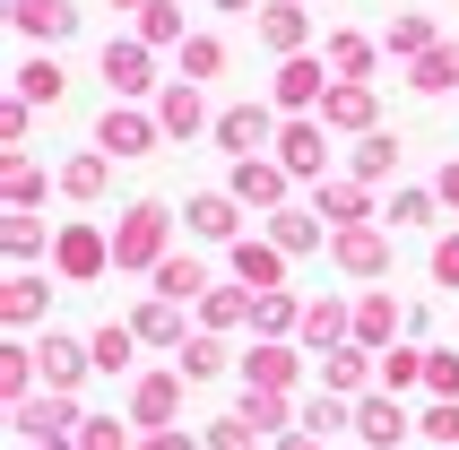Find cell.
<instances>
[{
  "instance_id": "obj_10",
  "label": "cell",
  "mask_w": 459,
  "mask_h": 450,
  "mask_svg": "<svg viewBox=\"0 0 459 450\" xmlns=\"http://www.w3.org/2000/svg\"><path fill=\"white\" fill-rule=\"evenodd\" d=\"M356 442H364V450H416V416H408V399L364 390V399H356Z\"/></svg>"
},
{
  "instance_id": "obj_30",
  "label": "cell",
  "mask_w": 459,
  "mask_h": 450,
  "mask_svg": "<svg viewBox=\"0 0 459 450\" xmlns=\"http://www.w3.org/2000/svg\"><path fill=\"white\" fill-rule=\"evenodd\" d=\"M130 329H139V347H148V355H182V347H191V329H182V303H165V295L139 303V312H130Z\"/></svg>"
},
{
  "instance_id": "obj_59",
  "label": "cell",
  "mask_w": 459,
  "mask_h": 450,
  "mask_svg": "<svg viewBox=\"0 0 459 450\" xmlns=\"http://www.w3.org/2000/svg\"><path fill=\"white\" fill-rule=\"evenodd\" d=\"M304 9H312V0H304Z\"/></svg>"
},
{
  "instance_id": "obj_35",
  "label": "cell",
  "mask_w": 459,
  "mask_h": 450,
  "mask_svg": "<svg viewBox=\"0 0 459 450\" xmlns=\"http://www.w3.org/2000/svg\"><path fill=\"white\" fill-rule=\"evenodd\" d=\"M208 286H217V277H208V260H200V251H174V260L148 277V295H165V303H200Z\"/></svg>"
},
{
  "instance_id": "obj_4",
  "label": "cell",
  "mask_w": 459,
  "mask_h": 450,
  "mask_svg": "<svg viewBox=\"0 0 459 450\" xmlns=\"http://www.w3.org/2000/svg\"><path fill=\"white\" fill-rule=\"evenodd\" d=\"M96 70H104V87H113V104H156V96H165V78H156V52L139 44V35H104Z\"/></svg>"
},
{
  "instance_id": "obj_26",
  "label": "cell",
  "mask_w": 459,
  "mask_h": 450,
  "mask_svg": "<svg viewBox=\"0 0 459 450\" xmlns=\"http://www.w3.org/2000/svg\"><path fill=\"white\" fill-rule=\"evenodd\" d=\"M234 416L260 433V442H286V433H304V399H286V390H243Z\"/></svg>"
},
{
  "instance_id": "obj_51",
  "label": "cell",
  "mask_w": 459,
  "mask_h": 450,
  "mask_svg": "<svg viewBox=\"0 0 459 450\" xmlns=\"http://www.w3.org/2000/svg\"><path fill=\"white\" fill-rule=\"evenodd\" d=\"M200 442H208V450H269V442H260L252 425H243V416H217V425H208Z\"/></svg>"
},
{
  "instance_id": "obj_9",
  "label": "cell",
  "mask_w": 459,
  "mask_h": 450,
  "mask_svg": "<svg viewBox=\"0 0 459 450\" xmlns=\"http://www.w3.org/2000/svg\"><path fill=\"white\" fill-rule=\"evenodd\" d=\"M321 130H330V139H347V148H356V139H373V130H382V87L338 78L330 96H321Z\"/></svg>"
},
{
  "instance_id": "obj_22",
  "label": "cell",
  "mask_w": 459,
  "mask_h": 450,
  "mask_svg": "<svg viewBox=\"0 0 459 450\" xmlns=\"http://www.w3.org/2000/svg\"><path fill=\"white\" fill-rule=\"evenodd\" d=\"M35 364H44V390H70V399H78V381L96 373L87 338H70V329H44V338H35Z\"/></svg>"
},
{
  "instance_id": "obj_52",
  "label": "cell",
  "mask_w": 459,
  "mask_h": 450,
  "mask_svg": "<svg viewBox=\"0 0 459 450\" xmlns=\"http://www.w3.org/2000/svg\"><path fill=\"white\" fill-rule=\"evenodd\" d=\"M26 122H35V104H18V96L0 104V148L9 156H26Z\"/></svg>"
},
{
  "instance_id": "obj_1",
  "label": "cell",
  "mask_w": 459,
  "mask_h": 450,
  "mask_svg": "<svg viewBox=\"0 0 459 450\" xmlns=\"http://www.w3.org/2000/svg\"><path fill=\"white\" fill-rule=\"evenodd\" d=\"M174 208L165 200H130L122 217H113V269L122 277H156L165 260H174Z\"/></svg>"
},
{
  "instance_id": "obj_55",
  "label": "cell",
  "mask_w": 459,
  "mask_h": 450,
  "mask_svg": "<svg viewBox=\"0 0 459 450\" xmlns=\"http://www.w3.org/2000/svg\"><path fill=\"white\" fill-rule=\"evenodd\" d=\"M217 9H226V18H260V9H269V0H217Z\"/></svg>"
},
{
  "instance_id": "obj_28",
  "label": "cell",
  "mask_w": 459,
  "mask_h": 450,
  "mask_svg": "<svg viewBox=\"0 0 459 450\" xmlns=\"http://www.w3.org/2000/svg\"><path fill=\"white\" fill-rule=\"evenodd\" d=\"M174 373L200 390V381H226V373H243V347L234 338H208V329H191V347L174 355Z\"/></svg>"
},
{
  "instance_id": "obj_45",
  "label": "cell",
  "mask_w": 459,
  "mask_h": 450,
  "mask_svg": "<svg viewBox=\"0 0 459 450\" xmlns=\"http://www.w3.org/2000/svg\"><path fill=\"white\" fill-rule=\"evenodd\" d=\"M425 355H434V347H408V338H399V347L382 355V390H390V399H408V390H425Z\"/></svg>"
},
{
  "instance_id": "obj_11",
  "label": "cell",
  "mask_w": 459,
  "mask_h": 450,
  "mask_svg": "<svg viewBox=\"0 0 459 450\" xmlns=\"http://www.w3.org/2000/svg\"><path fill=\"white\" fill-rule=\"evenodd\" d=\"M304 364H312L304 347H286V338H252V347H243V390H286V399H295V390H304Z\"/></svg>"
},
{
  "instance_id": "obj_39",
  "label": "cell",
  "mask_w": 459,
  "mask_h": 450,
  "mask_svg": "<svg viewBox=\"0 0 459 450\" xmlns=\"http://www.w3.org/2000/svg\"><path fill=\"white\" fill-rule=\"evenodd\" d=\"M130 35H139V44H148V52H182V44H191V35H200V26H182V0H148Z\"/></svg>"
},
{
  "instance_id": "obj_2",
  "label": "cell",
  "mask_w": 459,
  "mask_h": 450,
  "mask_svg": "<svg viewBox=\"0 0 459 450\" xmlns=\"http://www.w3.org/2000/svg\"><path fill=\"white\" fill-rule=\"evenodd\" d=\"M52 277H61V286H96V277H113V225H96V217L52 225Z\"/></svg>"
},
{
  "instance_id": "obj_29",
  "label": "cell",
  "mask_w": 459,
  "mask_h": 450,
  "mask_svg": "<svg viewBox=\"0 0 459 450\" xmlns=\"http://www.w3.org/2000/svg\"><path fill=\"white\" fill-rule=\"evenodd\" d=\"M260 234H269V243H278V251H286V260H312V251H330V225L312 217V208H304V200H295V208H278V217L260 225Z\"/></svg>"
},
{
  "instance_id": "obj_44",
  "label": "cell",
  "mask_w": 459,
  "mask_h": 450,
  "mask_svg": "<svg viewBox=\"0 0 459 450\" xmlns=\"http://www.w3.org/2000/svg\"><path fill=\"white\" fill-rule=\"evenodd\" d=\"M408 87H416V96H451V87H459V35H442V44L416 61V70H408Z\"/></svg>"
},
{
  "instance_id": "obj_15",
  "label": "cell",
  "mask_w": 459,
  "mask_h": 450,
  "mask_svg": "<svg viewBox=\"0 0 459 450\" xmlns=\"http://www.w3.org/2000/svg\"><path fill=\"white\" fill-rule=\"evenodd\" d=\"M182 234H191V243H226V251L243 243V208H234V191H226V182L182 200Z\"/></svg>"
},
{
  "instance_id": "obj_38",
  "label": "cell",
  "mask_w": 459,
  "mask_h": 450,
  "mask_svg": "<svg viewBox=\"0 0 459 450\" xmlns=\"http://www.w3.org/2000/svg\"><path fill=\"white\" fill-rule=\"evenodd\" d=\"M390 234H425V225L442 217V200H434V182H390Z\"/></svg>"
},
{
  "instance_id": "obj_27",
  "label": "cell",
  "mask_w": 459,
  "mask_h": 450,
  "mask_svg": "<svg viewBox=\"0 0 459 450\" xmlns=\"http://www.w3.org/2000/svg\"><path fill=\"white\" fill-rule=\"evenodd\" d=\"M44 303H52V277L44 269H9V286H0V321H9V338H26V329L44 321Z\"/></svg>"
},
{
  "instance_id": "obj_58",
  "label": "cell",
  "mask_w": 459,
  "mask_h": 450,
  "mask_svg": "<svg viewBox=\"0 0 459 450\" xmlns=\"http://www.w3.org/2000/svg\"><path fill=\"white\" fill-rule=\"evenodd\" d=\"M26 450H44V442H26Z\"/></svg>"
},
{
  "instance_id": "obj_24",
  "label": "cell",
  "mask_w": 459,
  "mask_h": 450,
  "mask_svg": "<svg viewBox=\"0 0 459 450\" xmlns=\"http://www.w3.org/2000/svg\"><path fill=\"white\" fill-rule=\"evenodd\" d=\"M312 381L330 390V399H364V390H382V355H364V347H338L312 364Z\"/></svg>"
},
{
  "instance_id": "obj_48",
  "label": "cell",
  "mask_w": 459,
  "mask_h": 450,
  "mask_svg": "<svg viewBox=\"0 0 459 450\" xmlns=\"http://www.w3.org/2000/svg\"><path fill=\"white\" fill-rule=\"evenodd\" d=\"M78 450H139V425H130V416H87Z\"/></svg>"
},
{
  "instance_id": "obj_56",
  "label": "cell",
  "mask_w": 459,
  "mask_h": 450,
  "mask_svg": "<svg viewBox=\"0 0 459 450\" xmlns=\"http://www.w3.org/2000/svg\"><path fill=\"white\" fill-rule=\"evenodd\" d=\"M278 450H330V442H321V433H286Z\"/></svg>"
},
{
  "instance_id": "obj_47",
  "label": "cell",
  "mask_w": 459,
  "mask_h": 450,
  "mask_svg": "<svg viewBox=\"0 0 459 450\" xmlns=\"http://www.w3.org/2000/svg\"><path fill=\"white\" fill-rule=\"evenodd\" d=\"M304 433H321V442H330V433H356V399L312 390V399H304Z\"/></svg>"
},
{
  "instance_id": "obj_3",
  "label": "cell",
  "mask_w": 459,
  "mask_h": 450,
  "mask_svg": "<svg viewBox=\"0 0 459 450\" xmlns=\"http://www.w3.org/2000/svg\"><path fill=\"white\" fill-rule=\"evenodd\" d=\"M9 433H18V442H44V450H78L87 407H78L70 390H35L26 407H9Z\"/></svg>"
},
{
  "instance_id": "obj_12",
  "label": "cell",
  "mask_w": 459,
  "mask_h": 450,
  "mask_svg": "<svg viewBox=\"0 0 459 450\" xmlns=\"http://www.w3.org/2000/svg\"><path fill=\"white\" fill-rule=\"evenodd\" d=\"M295 347L321 364V355H338V347H356V295H312L304 303V338Z\"/></svg>"
},
{
  "instance_id": "obj_37",
  "label": "cell",
  "mask_w": 459,
  "mask_h": 450,
  "mask_svg": "<svg viewBox=\"0 0 459 450\" xmlns=\"http://www.w3.org/2000/svg\"><path fill=\"white\" fill-rule=\"evenodd\" d=\"M87 355H96L104 381H122L130 364H139V329H130V321H96V329H87Z\"/></svg>"
},
{
  "instance_id": "obj_32",
  "label": "cell",
  "mask_w": 459,
  "mask_h": 450,
  "mask_svg": "<svg viewBox=\"0 0 459 450\" xmlns=\"http://www.w3.org/2000/svg\"><path fill=\"white\" fill-rule=\"evenodd\" d=\"M104 191H113V156H104V148H78L70 165H61V200H70V208H96Z\"/></svg>"
},
{
  "instance_id": "obj_18",
  "label": "cell",
  "mask_w": 459,
  "mask_h": 450,
  "mask_svg": "<svg viewBox=\"0 0 459 450\" xmlns=\"http://www.w3.org/2000/svg\"><path fill=\"white\" fill-rule=\"evenodd\" d=\"M182 390H191L182 373H130V425H139V433L182 425Z\"/></svg>"
},
{
  "instance_id": "obj_46",
  "label": "cell",
  "mask_w": 459,
  "mask_h": 450,
  "mask_svg": "<svg viewBox=\"0 0 459 450\" xmlns=\"http://www.w3.org/2000/svg\"><path fill=\"white\" fill-rule=\"evenodd\" d=\"M416 442L425 450H459V399H425L416 407Z\"/></svg>"
},
{
  "instance_id": "obj_19",
  "label": "cell",
  "mask_w": 459,
  "mask_h": 450,
  "mask_svg": "<svg viewBox=\"0 0 459 450\" xmlns=\"http://www.w3.org/2000/svg\"><path fill=\"white\" fill-rule=\"evenodd\" d=\"M156 122H165V139H174V148H191V139H208V130H217V113H208V96L191 87V78H165Z\"/></svg>"
},
{
  "instance_id": "obj_41",
  "label": "cell",
  "mask_w": 459,
  "mask_h": 450,
  "mask_svg": "<svg viewBox=\"0 0 459 450\" xmlns=\"http://www.w3.org/2000/svg\"><path fill=\"white\" fill-rule=\"evenodd\" d=\"M434 44H442V26L425 18V9H399V18H390V35H382V52H390V61H408V70H416Z\"/></svg>"
},
{
  "instance_id": "obj_6",
  "label": "cell",
  "mask_w": 459,
  "mask_h": 450,
  "mask_svg": "<svg viewBox=\"0 0 459 450\" xmlns=\"http://www.w3.org/2000/svg\"><path fill=\"white\" fill-rule=\"evenodd\" d=\"M278 130H286V113L269 96H252V104H217V130H208V139L243 165V156H269V148H278Z\"/></svg>"
},
{
  "instance_id": "obj_50",
  "label": "cell",
  "mask_w": 459,
  "mask_h": 450,
  "mask_svg": "<svg viewBox=\"0 0 459 450\" xmlns=\"http://www.w3.org/2000/svg\"><path fill=\"white\" fill-rule=\"evenodd\" d=\"M425 399H459V355H451V347L425 355Z\"/></svg>"
},
{
  "instance_id": "obj_25",
  "label": "cell",
  "mask_w": 459,
  "mask_h": 450,
  "mask_svg": "<svg viewBox=\"0 0 459 450\" xmlns=\"http://www.w3.org/2000/svg\"><path fill=\"white\" fill-rule=\"evenodd\" d=\"M226 269H234V286H252V295H278V286H286V251L269 243V234H243V243L226 251Z\"/></svg>"
},
{
  "instance_id": "obj_7",
  "label": "cell",
  "mask_w": 459,
  "mask_h": 450,
  "mask_svg": "<svg viewBox=\"0 0 459 450\" xmlns=\"http://www.w3.org/2000/svg\"><path fill=\"white\" fill-rule=\"evenodd\" d=\"M226 191H234V208L243 217H278V208H295V174H286L278 156H243V165H226Z\"/></svg>"
},
{
  "instance_id": "obj_20",
  "label": "cell",
  "mask_w": 459,
  "mask_h": 450,
  "mask_svg": "<svg viewBox=\"0 0 459 450\" xmlns=\"http://www.w3.org/2000/svg\"><path fill=\"white\" fill-rule=\"evenodd\" d=\"M312 217L330 225V234H347V225H382V208H373V191H364L356 174H330L312 191Z\"/></svg>"
},
{
  "instance_id": "obj_57",
  "label": "cell",
  "mask_w": 459,
  "mask_h": 450,
  "mask_svg": "<svg viewBox=\"0 0 459 450\" xmlns=\"http://www.w3.org/2000/svg\"><path fill=\"white\" fill-rule=\"evenodd\" d=\"M113 9H148V0H113Z\"/></svg>"
},
{
  "instance_id": "obj_49",
  "label": "cell",
  "mask_w": 459,
  "mask_h": 450,
  "mask_svg": "<svg viewBox=\"0 0 459 450\" xmlns=\"http://www.w3.org/2000/svg\"><path fill=\"white\" fill-rule=\"evenodd\" d=\"M425 277H434L442 295L459 303V234H434V251H425Z\"/></svg>"
},
{
  "instance_id": "obj_16",
  "label": "cell",
  "mask_w": 459,
  "mask_h": 450,
  "mask_svg": "<svg viewBox=\"0 0 459 450\" xmlns=\"http://www.w3.org/2000/svg\"><path fill=\"white\" fill-rule=\"evenodd\" d=\"M252 35H260L269 61H304V52H312V9H304V0H269V9L252 18Z\"/></svg>"
},
{
  "instance_id": "obj_60",
  "label": "cell",
  "mask_w": 459,
  "mask_h": 450,
  "mask_svg": "<svg viewBox=\"0 0 459 450\" xmlns=\"http://www.w3.org/2000/svg\"><path fill=\"white\" fill-rule=\"evenodd\" d=\"M416 450H425V442H416Z\"/></svg>"
},
{
  "instance_id": "obj_43",
  "label": "cell",
  "mask_w": 459,
  "mask_h": 450,
  "mask_svg": "<svg viewBox=\"0 0 459 450\" xmlns=\"http://www.w3.org/2000/svg\"><path fill=\"white\" fill-rule=\"evenodd\" d=\"M226 61H234V52H226V35H208V26H200V35H191V44L174 52V78L208 87V78H226Z\"/></svg>"
},
{
  "instance_id": "obj_17",
  "label": "cell",
  "mask_w": 459,
  "mask_h": 450,
  "mask_svg": "<svg viewBox=\"0 0 459 450\" xmlns=\"http://www.w3.org/2000/svg\"><path fill=\"white\" fill-rule=\"evenodd\" d=\"M399 338H408V303H390V286H356V347L390 355Z\"/></svg>"
},
{
  "instance_id": "obj_8",
  "label": "cell",
  "mask_w": 459,
  "mask_h": 450,
  "mask_svg": "<svg viewBox=\"0 0 459 450\" xmlns=\"http://www.w3.org/2000/svg\"><path fill=\"white\" fill-rule=\"evenodd\" d=\"M330 87H338V70L321 61V52H304V61H278V78H269V104H278L286 122H312Z\"/></svg>"
},
{
  "instance_id": "obj_34",
  "label": "cell",
  "mask_w": 459,
  "mask_h": 450,
  "mask_svg": "<svg viewBox=\"0 0 459 450\" xmlns=\"http://www.w3.org/2000/svg\"><path fill=\"white\" fill-rule=\"evenodd\" d=\"M399 156H408V148H399V130H373V139H356V148H347V174H356L364 191H382V182L399 174Z\"/></svg>"
},
{
  "instance_id": "obj_54",
  "label": "cell",
  "mask_w": 459,
  "mask_h": 450,
  "mask_svg": "<svg viewBox=\"0 0 459 450\" xmlns=\"http://www.w3.org/2000/svg\"><path fill=\"white\" fill-rule=\"evenodd\" d=\"M434 200H442V217H459V156L434 174Z\"/></svg>"
},
{
  "instance_id": "obj_31",
  "label": "cell",
  "mask_w": 459,
  "mask_h": 450,
  "mask_svg": "<svg viewBox=\"0 0 459 450\" xmlns=\"http://www.w3.org/2000/svg\"><path fill=\"white\" fill-rule=\"evenodd\" d=\"M252 303H260L252 286H208L191 312H200V329H208V338H234V329H252Z\"/></svg>"
},
{
  "instance_id": "obj_42",
  "label": "cell",
  "mask_w": 459,
  "mask_h": 450,
  "mask_svg": "<svg viewBox=\"0 0 459 450\" xmlns=\"http://www.w3.org/2000/svg\"><path fill=\"white\" fill-rule=\"evenodd\" d=\"M0 251H9V269H35V260L52 269V234H44V217H0Z\"/></svg>"
},
{
  "instance_id": "obj_13",
  "label": "cell",
  "mask_w": 459,
  "mask_h": 450,
  "mask_svg": "<svg viewBox=\"0 0 459 450\" xmlns=\"http://www.w3.org/2000/svg\"><path fill=\"white\" fill-rule=\"evenodd\" d=\"M330 269L356 277V286H382V277H390V234H382V225H347V234H330Z\"/></svg>"
},
{
  "instance_id": "obj_36",
  "label": "cell",
  "mask_w": 459,
  "mask_h": 450,
  "mask_svg": "<svg viewBox=\"0 0 459 450\" xmlns=\"http://www.w3.org/2000/svg\"><path fill=\"white\" fill-rule=\"evenodd\" d=\"M61 96H70V70H61V52H26V61H18V104H44V113H52Z\"/></svg>"
},
{
  "instance_id": "obj_53",
  "label": "cell",
  "mask_w": 459,
  "mask_h": 450,
  "mask_svg": "<svg viewBox=\"0 0 459 450\" xmlns=\"http://www.w3.org/2000/svg\"><path fill=\"white\" fill-rule=\"evenodd\" d=\"M139 450H208L191 425H165V433H139Z\"/></svg>"
},
{
  "instance_id": "obj_33",
  "label": "cell",
  "mask_w": 459,
  "mask_h": 450,
  "mask_svg": "<svg viewBox=\"0 0 459 450\" xmlns=\"http://www.w3.org/2000/svg\"><path fill=\"white\" fill-rule=\"evenodd\" d=\"M321 61H330L338 78H356V87H373V70H382V44H373V35H356V26H338L330 44H321Z\"/></svg>"
},
{
  "instance_id": "obj_23",
  "label": "cell",
  "mask_w": 459,
  "mask_h": 450,
  "mask_svg": "<svg viewBox=\"0 0 459 450\" xmlns=\"http://www.w3.org/2000/svg\"><path fill=\"white\" fill-rule=\"evenodd\" d=\"M44 191H61V174H44L35 156H0V208L9 217H44Z\"/></svg>"
},
{
  "instance_id": "obj_40",
  "label": "cell",
  "mask_w": 459,
  "mask_h": 450,
  "mask_svg": "<svg viewBox=\"0 0 459 450\" xmlns=\"http://www.w3.org/2000/svg\"><path fill=\"white\" fill-rule=\"evenodd\" d=\"M252 338H286V347H295V338H304V295H295V286L260 295L252 303Z\"/></svg>"
},
{
  "instance_id": "obj_5",
  "label": "cell",
  "mask_w": 459,
  "mask_h": 450,
  "mask_svg": "<svg viewBox=\"0 0 459 450\" xmlns=\"http://www.w3.org/2000/svg\"><path fill=\"white\" fill-rule=\"evenodd\" d=\"M87 148H104L113 165H130V156H156V148H165V122H156V104H113V96H104Z\"/></svg>"
},
{
  "instance_id": "obj_21",
  "label": "cell",
  "mask_w": 459,
  "mask_h": 450,
  "mask_svg": "<svg viewBox=\"0 0 459 450\" xmlns=\"http://www.w3.org/2000/svg\"><path fill=\"white\" fill-rule=\"evenodd\" d=\"M9 26H18L35 52H52V44L78 35V0H9Z\"/></svg>"
},
{
  "instance_id": "obj_14",
  "label": "cell",
  "mask_w": 459,
  "mask_h": 450,
  "mask_svg": "<svg viewBox=\"0 0 459 450\" xmlns=\"http://www.w3.org/2000/svg\"><path fill=\"white\" fill-rule=\"evenodd\" d=\"M269 156H278L295 182H312V191H321V182H330V130H321V113H312V122H286Z\"/></svg>"
}]
</instances>
